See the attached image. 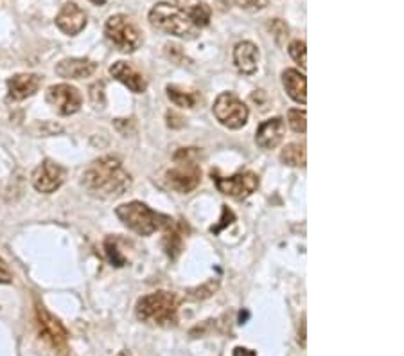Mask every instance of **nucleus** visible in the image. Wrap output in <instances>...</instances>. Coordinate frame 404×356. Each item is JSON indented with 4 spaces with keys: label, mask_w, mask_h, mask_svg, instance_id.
<instances>
[{
    "label": "nucleus",
    "mask_w": 404,
    "mask_h": 356,
    "mask_svg": "<svg viewBox=\"0 0 404 356\" xmlns=\"http://www.w3.org/2000/svg\"><path fill=\"white\" fill-rule=\"evenodd\" d=\"M83 185L95 198L112 200L124 195L131 185V176L119 158L101 157L90 164L83 175Z\"/></svg>",
    "instance_id": "obj_1"
},
{
    "label": "nucleus",
    "mask_w": 404,
    "mask_h": 356,
    "mask_svg": "<svg viewBox=\"0 0 404 356\" xmlns=\"http://www.w3.org/2000/svg\"><path fill=\"white\" fill-rule=\"evenodd\" d=\"M150 22L155 29L164 31L172 36L184 38V40H195L200 29L192 22L189 9L178 8L169 2H160L153 6L150 11Z\"/></svg>",
    "instance_id": "obj_2"
},
{
    "label": "nucleus",
    "mask_w": 404,
    "mask_h": 356,
    "mask_svg": "<svg viewBox=\"0 0 404 356\" xmlns=\"http://www.w3.org/2000/svg\"><path fill=\"white\" fill-rule=\"evenodd\" d=\"M180 300L171 292H155L143 297L137 302V317L143 322L155 326H175L178 322Z\"/></svg>",
    "instance_id": "obj_3"
},
{
    "label": "nucleus",
    "mask_w": 404,
    "mask_h": 356,
    "mask_svg": "<svg viewBox=\"0 0 404 356\" xmlns=\"http://www.w3.org/2000/svg\"><path fill=\"white\" fill-rule=\"evenodd\" d=\"M115 214L128 229L133 230L139 236H151L171 221V216L157 213L143 202L123 203V205L117 207Z\"/></svg>",
    "instance_id": "obj_4"
},
{
    "label": "nucleus",
    "mask_w": 404,
    "mask_h": 356,
    "mask_svg": "<svg viewBox=\"0 0 404 356\" xmlns=\"http://www.w3.org/2000/svg\"><path fill=\"white\" fill-rule=\"evenodd\" d=\"M202 180V169L198 166V150L184 148L175 153V166L165 173V182L176 193H191Z\"/></svg>",
    "instance_id": "obj_5"
},
{
    "label": "nucleus",
    "mask_w": 404,
    "mask_h": 356,
    "mask_svg": "<svg viewBox=\"0 0 404 356\" xmlns=\"http://www.w3.org/2000/svg\"><path fill=\"white\" fill-rule=\"evenodd\" d=\"M105 34L120 53H135L143 44V33L126 15H113L106 20Z\"/></svg>",
    "instance_id": "obj_6"
},
{
    "label": "nucleus",
    "mask_w": 404,
    "mask_h": 356,
    "mask_svg": "<svg viewBox=\"0 0 404 356\" xmlns=\"http://www.w3.org/2000/svg\"><path fill=\"white\" fill-rule=\"evenodd\" d=\"M216 119L230 130H239L248 123V106L232 92H223L216 98L212 106Z\"/></svg>",
    "instance_id": "obj_7"
},
{
    "label": "nucleus",
    "mask_w": 404,
    "mask_h": 356,
    "mask_svg": "<svg viewBox=\"0 0 404 356\" xmlns=\"http://www.w3.org/2000/svg\"><path fill=\"white\" fill-rule=\"evenodd\" d=\"M212 180L217 191L236 200L248 198L259 188V176L254 171H241L234 176H219L212 173Z\"/></svg>",
    "instance_id": "obj_8"
},
{
    "label": "nucleus",
    "mask_w": 404,
    "mask_h": 356,
    "mask_svg": "<svg viewBox=\"0 0 404 356\" xmlns=\"http://www.w3.org/2000/svg\"><path fill=\"white\" fill-rule=\"evenodd\" d=\"M36 322L41 337L49 342L61 356L67 355V330H65L63 324H61L56 317L51 315L49 311L45 310L41 304H36Z\"/></svg>",
    "instance_id": "obj_9"
},
{
    "label": "nucleus",
    "mask_w": 404,
    "mask_h": 356,
    "mask_svg": "<svg viewBox=\"0 0 404 356\" xmlns=\"http://www.w3.org/2000/svg\"><path fill=\"white\" fill-rule=\"evenodd\" d=\"M45 99L56 110L60 116H72V113L79 112L83 105L81 92L76 86L67 85V83H60V85H53L47 88Z\"/></svg>",
    "instance_id": "obj_10"
},
{
    "label": "nucleus",
    "mask_w": 404,
    "mask_h": 356,
    "mask_svg": "<svg viewBox=\"0 0 404 356\" xmlns=\"http://www.w3.org/2000/svg\"><path fill=\"white\" fill-rule=\"evenodd\" d=\"M67 171L53 161H43L33 173V185L36 191L51 195L63 185Z\"/></svg>",
    "instance_id": "obj_11"
},
{
    "label": "nucleus",
    "mask_w": 404,
    "mask_h": 356,
    "mask_svg": "<svg viewBox=\"0 0 404 356\" xmlns=\"http://www.w3.org/2000/svg\"><path fill=\"white\" fill-rule=\"evenodd\" d=\"M56 26L67 36H76L86 27V15L76 2H67L56 15Z\"/></svg>",
    "instance_id": "obj_12"
},
{
    "label": "nucleus",
    "mask_w": 404,
    "mask_h": 356,
    "mask_svg": "<svg viewBox=\"0 0 404 356\" xmlns=\"http://www.w3.org/2000/svg\"><path fill=\"white\" fill-rule=\"evenodd\" d=\"M282 137H284V119L271 117L259 124L257 133H255V144L262 150H274L281 144Z\"/></svg>",
    "instance_id": "obj_13"
},
{
    "label": "nucleus",
    "mask_w": 404,
    "mask_h": 356,
    "mask_svg": "<svg viewBox=\"0 0 404 356\" xmlns=\"http://www.w3.org/2000/svg\"><path fill=\"white\" fill-rule=\"evenodd\" d=\"M110 74H112V78H115L117 81L123 83L126 88H130L133 94H143V92L146 91V78H144L133 65L128 63V61H115V63L110 67Z\"/></svg>",
    "instance_id": "obj_14"
},
{
    "label": "nucleus",
    "mask_w": 404,
    "mask_h": 356,
    "mask_svg": "<svg viewBox=\"0 0 404 356\" xmlns=\"http://www.w3.org/2000/svg\"><path fill=\"white\" fill-rule=\"evenodd\" d=\"M41 78L38 74H16L8 79V96L11 101H24L38 92Z\"/></svg>",
    "instance_id": "obj_15"
},
{
    "label": "nucleus",
    "mask_w": 404,
    "mask_h": 356,
    "mask_svg": "<svg viewBox=\"0 0 404 356\" xmlns=\"http://www.w3.org/2000/svg\"><path fill=\"white\" fill-rule=\"evenodd\" d=\"M98 71V63L88 58H67L56 65V74L65 79L90 78Z\"/></svg>",
    "instance_id": "obj_16"
},
{
    "label": "nucleus",
    "mask_w": 404,
    "mask_h": 356,
    "mask_svg": "<svg viewBox=\"0 0 404 356\" xmlns=\"http://www.w3.org/2000/svg\"><path fill=\"white\" fill-rule=\"evenodd\" d=\"M234 63L241 74H254L259 63V49L252 41H239L234 49Z\"/></svg>",
    "instance_id": "obj_17"
},
{
    "label": "nucleus",
    "mask_w": 404,
    "mask_h": 356,
    "mask_svg": "<svg viewBox=\"0 0 404 356\" xmlns=\"http://www.w3.org/2000/svg\"><path fill=\"white\" fill-rule=\"evenodd\" d=\"M165 227H167V230H165L164 236V250L169 259H176L184 250L185 223L182 220H171Z\"/></svg>",
    "instance_id": "obj_18"
},
{
    "label": "nucleus",
    "mask_w": 404,
    "mask_h": 356,
    "mask_svg": "<svg viewBox=\"0 0 404 356\" xmlns=\"http://www.w3.org/2000/svg\"><path fill=\"white\" fill-rule=\"evenodd\" d=\"M282 85H284L286 92H288L289 98L293 101L300 103V105H306V76L302 72H299L296 68H286L282 72Z\"/></svg>",
    "instance_id": "obj_19"
},
{
    "label": "nucleus",
    "mask_w": 404,
    "mask_h": 356,
    "mask_svg": "<svg viewBox=\"0 0 404 356\" xmlns=\"http://www.w3.org/2000/svg\"><path fill=\"white\" fill-rule=\"evenodd\" d=\"M167 98L171 99L172 105L180 106V108H195L198 103V96L195 92H189L178 85H167L165 86Z\"/></svg>",
    "instance_id": "obj_20"
},
{
    "label": "nucleus",
    "mask_w": 404,
    "mask_h": 356,
    "mask_svg": "<svg viewBox=\"0 0 404 356\" xmlns=\"http://www.w3.org/2000/svg\"><path fill=\"white\" fill-rule=\"evenodd\" d=\"M281 161H282V164L291 166V168L306 164V148H304V144H299V143L288 144V146L282 150Z\"/></svg>",
    "instance_id": "obj_21"
},
{
    "label": "nucleus",
    "mask_w": 404,
    "mask_h": 356,
    "mask_svg": "<svg viewBox=\"0 0 404 356\" xmlns=\"http://www.w3.org/2000/svg\"><path fill=\"white\" fill-rule=\"evenodd\" d=\"M189 15H191L195 26L198 27V29H203V27H207L210 24V15H212V11H210L209 6L202 2V4H196L192 6V8H189Z\"/></svg>",
    "instance_id": "obj_22"
},
{
    "label": "nucleus",
    "mask_w": 404,
    "mask_h": 356,
    "mask_svg": "<svg viewBox=\"0 0 404 356\" xmlns=\"http://www.w3.org/2000/svg\"><path fill=\"white\" fill-rule=\"evenodd\" d=\"M288 123L291 126L293 131L296 133H306V110H300V108H291L288 112Z\"/></svg>",
    "instance_id": "obj_23"
},
{
    "label": "nucleus",
    "mask_w": 404,
    "mask_h": 356,
    "mask_svg": "<svg viewBox=\"0 0 404 356\" xmlns=\"http://www.w3.org/2000/svg\"><path fill=\"white\" fill-rule=\"evenodd\" d=\"M105 250H106V255H108L110 263H112L113 266L120 268V266L126 265V258L120 254L119 247H117V241L113 240V238H108V240L105 241Z\"/></svg>",
    "instance_id": "obj_24"
},
{
    "label": "nucleus",
    "mask_w": 404,
    "mask_h": 356,
    "mask_svg": "<svg viewBox=\"0 0 404 356\" xmlns=\"http://www.w3.org/2000/svg\"><path fill=\"white\" fill-rule=\"evenodd\" d=\"M289 56L293 58V60L296 61V63H300L302 67H306V41L302 40H295L289 44Z\"/></svg>",
    "instance_id": "obj_25"
},
{
    "label": "nucleus",
    "mask_w": 404,
    "mask_h": 356,
    "mask_svg": "<svg viewBox=\"0 0 404 356\" xmlns=\"http://www.w3.org/2000/svg\"><path fill=\"white\" fill-rule=\"evenodd\" d=\"M269 31L274 33V36H275V40H277L279 46H282L286 38H288V26H286V24L279 19H275L274 22L269 24Z\"/></svg>",
    "instance_id": "obj_26"
},
{
    "label": "nucleus",
    "mask_w": 404,
    "mask_h": 356,
    "mask_svg": "<svg viewBox=\"0 0 404 356\" xmlns=\"http://www.w3.org/2000/svg\"><path fill=\"white\" fill-rule=\"evenodd\" d=\"M234 221H236V214H234L232 210L229 209V207L223 205V216H221V223L216 227H210V233H214V234L221 233V229H224V227L230 225V223H234Z\"/></svg>",
    "instance_id": "obj_27"
},
{
    "label": "nucleus",
    "mask_w": 404,
    "mask_h": 356,
    "mask_svg": "<svg viewBox=\"0 0 404 356\" xmlns=\"http://www.w3.org/2000/svg\"><path fill=\"white\" fill-rule=\"evenodd\" d=\"M236 2L239 8L247 9V11H259L268 6V0H236Z\"/></svg>",
    "instance_id": "obj_28"
},
{
    "label": "nucleus",
    "mask_w": 404,
    "mask_h": 356,
    "mask_svg": "<svg viewBox=\"0 0 404 356\" xmlns=\"http://www.w3.org/2000/svg\"><path fill=\"white\" fill-rule=\"evenodd\" d=\"M103 91H105V85H103V83H95V85H92V88H90V99H92L95 105H103V103H105V94H103Z\"/></svg>",
    "instance_id": "obj_29"
},
{
    "label": "nucleus",
    "mask_w": 404,
    "mask_h": 356,
    "mask_svg": "<svg viewBox=\"0 0 404 356\" xmlns=\"http://www.w3.org/2000/svg\"><path fill=\"white\" fill-rule=\"evenodd\" d=\"M0 283H2V285L11 283V272H9L8 265H6V261L2 258H0Z\"/></svg>",
    "instance_id": "obj_30"
},
{
    "label": "nucleus",
    "mask_w": 404,
    "mask_h": 356,
    "mask_svg": "<svg viewBox=\"0 0 404 356\" xmlns=\"http://www.w3.org/2000/svg\"><path fill=\"white\" fill-rule=\"evenodd\" d=\"M216 288H217V283H209V285H205V286H202V288H198L196 290V295L195 297H200V299H205V297H209V295H212L214 292H216Z\"/></svg>",
    "instance_id": "obj_31"
},
{
    "label": "nucleus",
    "mask_w": 404,
    "mask_h": 356,
    "mask_svg": "<svg viewBox=\"0 0 404 356\" xmlns=\"http://www.w3.org/2000/svg\"><path fill=\"white\" fill-rule=\"evenodd\" d=\"M167 124L171 128H180V126H184V119L176 116L175 112H169L167 113Z\"/></svg>",
    "instance_id": "obj_32"
},
{
    "label": "nucleus",
    "mask_w": 404,
    "mask_h": 356,
    "mask_svg": "<svg viewBox=\"0 0 404 356\" xmlns=\"http://www.w3.org/2000/svg\"><path fill=\"white\" fill-rule=\"evenodd\" d=\"M234 356H255V351H250L247 347H236L234 349Z\"/></svg>",
    "instance_id": "obj_33"
},
{
    "label": "nucleus",
    "mask_w": 404,
    "mask_h": 356,
    "mask_svg": "<svg viewBox=\"0 0 404 356\" xmlns=\"http://www.w3.org/2000/svg\"><path fill=\"white\" fill-rule=\"evenodd\" d=\"M92 4H95V6H103V4H106V0H90Z\"/></svg>",
    "instance_id": "obj_34"
},
{
    "label": "nucleus",
    "mask_w": 404,
    "mask_h": 356,
    "mask_svg": "<svg viewBox=\"0 0 404 356\" xmlns=\"http://www.w3.org/2000/svg\"><path fill=\"white\" fill-rule=\"evenodd\" d=\"M117 356H131V352L130 351H120Z\"/></svg>",
    "instance_id": "obj_35"
}]
</instances>
